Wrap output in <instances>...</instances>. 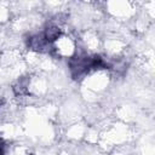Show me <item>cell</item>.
<instances>
[{
  "label": "cell",
  "mask_w": 155,
  "mask_h": 155,
  "mask_svg": "<svg viewBox=\"0 0 155 155\" xmlns=\"http://www.w3.org/2000/svg\"><path fill=\"white\" fill-rule=\"evenodd\" d=\"M28 46L35 51H44L50 46V42L46 41L44 35H35L28 39Z\"/></svg>",
  "instance_id": "1"
},
{
  "label": "cell",
  "mask_w": 155,
  "mask_h": 155,
  "mask_svg": "<svg viewBox=\"0 0 155 155\" xmlns=\"http://www.w3.org/2000/svg\"><path fill=\"white\" fill-rule=\"evenodd\" d=\"M59 34H61V30H59V28H57V27L52 25V27H48V28H46L42 35H44V38L46 39V41L51 44L53 40L58 39Z\"/></svg>",
  "instance_id": "2"
},
{
  "label": "cell",
  "mask_w": 155,
  "mask_h": 155,
  "mask_svg": "<svg viewBox=\"0 0 155 155\" xmlns=\"http://www.w3.org/2000/svg\"><path fill=\"white\" fill-rule=\"evenodd\" d=\"M0 155H4V142L0 139Z\"/></svg>",
  "instance_id": "3"
}]
</instances>
